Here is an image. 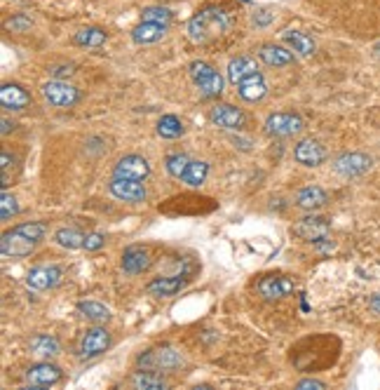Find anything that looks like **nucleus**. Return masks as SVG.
I'll return each instance as SVG.
<instances>
[{"label":"nucleus","instance_id":"nucleus-38","mask_svg":"<svg viewBox=\"0 0 380 390\" xmlns=\"http://www.w3.org/2000/svg\"><path fill=\"white\" fill-rule=\"evenodd\" d=\"M31 19L29 17H15V19H10L8 24H5V29L8 31H26V29H31Z\"/></svg>","mask_w":380,"mask_h":390},{"label":"nucleus","instance_id":"nucleus-31","mask_svg":"<svg viewBox=\"0 0 380 390\" xmlns=\"http://www.w3.org/2000/svg\"><path fill=\"white\" fill-rule=\"evenodd\" d=\"M78 310H80L85 317L94 320V322H106V320L111 317V310H108L106 306L96 303V301H80V303H78Z\"/></svg>","mask_w":380,"mask_h":390},{"label":"nucleus","instance_id":"nucleus-6","mask_svg":"<svg viewBox=\"0 0 380 390\" xmlns=\"http://www.w3.org/2000/svg\"><path fill=\"white\" fill-rule=\"evenodd\" d=\"M139 362L144 364V367H155V369H176L183 364V355L178 353L176 348H158V350H151V353L141 355Z\"/></svg>","mask_w":380,"mask_h":390},{"label":"nucleus","instance_id":"nucleus-35","mask_svg":"<svg viewBox=\"0 0 380 390\" xmlns=\"http://www.w3.org/2000/svg\"><path fill=\"white\" fill-rule=\"evenodd\" d=\"M15 214H19V204L17 200L12 197L10 193H3V197H0V219L8 221L12 219Z\"/></svg>","mask_w":380,"mask_h":390},{"label":"nucleus","instance_id":"nucleus-3","mask_svg":"<svg viewBox=\"0 0 380 390\" xmlns=\"http://www.w3.org/2000/svg\"><path fill=\"white\" fill-rule=\"evenodd\" d=\"M43 94L50 104L59 106V108H70L80 101L78 89H75L73 85H68V82H61V80H50L47 85L43 87Z\"/></svg>","mask_w":380,"mask_h":390},{"label":"nucleus","instance_id":"nucleus-8","mask_svg":"<svg viewBox=\"0 0 380 390\" xmlns=\"http://www.w3.org/2000/svg\"><path fill=\"white\" fill-rule=\"evenodd\" d=\"M296 290V283L291 278L284 275H268L259 283V294L268 301H277V299H284Z\"/></svg>","mask_w":380,"mask_h":390},{"label":"nucleus","instance_id":"nucleus-18","mask_svg":"<svg viewBox=\"0 0 380 390\" xmlns=\"http://www.w3.org/2000/svg\"><path fill=\"white\" fill-rule=\"evenodd\" d=\"M148 266H151V257H148L144 247H127L122 252V268H125V273H144Z\"/></svg>","mask_w":380,"mask_h":390},{"label":"nucleus","instance_id":"nucleus-1","mask_svg":"<svg viewBox=\"0 0 380 390\" xmlns=\"http://www.w3.org/2000/svg\"><path fill=\"white\" fill-rule=\"evenodd\" d=\"M228 31V15L218 8H204L188 22V36L192 43H211Z\"/></svg>","mask_w":380,"mask_h":390},{"label":"nucleus","instance_id":"nucleus-32","mask_svg":"<svg viewBox=\"0 0 380 390\" xmlns=\"http://www.w3.org/2000/svg\"><path fill=\"white\" fill-rule=\"evenodd\" d=\"M134 386L137 388H144V390H162L167 388V381L162 376L153 374V372H139L134 376Z\"/></svg>","mask_w":380,"mask_h":390},{"label":"nucleus","instance_id":"nucleus-26","mask_svg":"<svg viewBox=\"0 0 380 390\" xmlns=\"http://www.w3.org/2000/svg\"><path fill=\"white\" fill-rule=\"evenodd\" d=\"M259 57L268 66H287L294 61V52H289L284 47H277V45H263Z\"/></svg>","mask_w":380,"mask_h":390},{"label":"nucleus","instance_id":"nucleus-37","mask_svg":"<svg viewBox=\"0 0 380 390\" xmlns=\"http://www.w3.org/2000/svg\"><path fill=\"white\" fill-rule=\"evenodd\" d=\"M104 245H106V238L101 233L85 235V249H87V252H96V249H101Z\"/></svg>","mask_w":380,"mask_h":390},{"label":"nucleus","instance_id":"nucleus-7","mask_svg":"<svg viewBox=\"0 0 380 390\" xmlns=\"http://www.w3.org/2000/svg\"><path fill=\"white\" fill-rule=\"evenodd\" d=\"M328 233H331V226H328V221L324 219V216H305L301 223H296L294 226V235H298V238L307 240V242L326 240Z\"/></svg>","mask_w":380,"mask_h":390},{"label":"nucleus","instance_id":"nucleus-41","mask_svg":"<svg viewBox=\"0 0 380 390\" xmlns=\"http://www.w3.org/2000/svg\"><path fill=\"white\" fill-rule=\"evenodd\" d=\"M52 75H54V78H66V75L70 78V75H73V68H70V66H54Z\"/></svg>","mask_w":380,"mask_h":390},{"label":"nucleus","instance_id":"nucleus-27","mask_svg":"<svg viewBox=\"0 0 380 390\" xmlns=\"http://www.w3.org/2000/svg\"><path fill=\"white\" fill-rule=\"evenodd\" d=\"M61 350L59 341H56L54 336H33L31 338V353L38 355V357H54L56 353Z\"/></svg>","mask_w":380,"mask_h":390},{"label":"nucleus","instance_id":"nucleus-36","mask_svg":"<svg viewBox=\"0 0 380 390\" xmlns=\"http://www.w3.org/2000/svg\"><path fill=\"white\" fill-rule=\"evenodd\" d=\"M15 231H19L22 235H26V238L38 242V240H43V235H45L47 228H45V223H19Z\"/></svg>","mask_w":380,"mask_h":390},{"label":"nucleus","instance_id":"nucleus-20","mask_svg":"<svg viewBox=\"0 0 380 390\" xmlns=\"http://www.w3.org/2000/svg\"><path fill=\"white\" fill-rule=\"evenodd\" d=\"M254 73H259V63H256V59H251V57H237V59L228 63V80L233 85H240L244 78H249Z\"/></svg>","mask_w":380,"mask_h":390},{"label":"nucleus","instance_id":"nucleus-19","mask_svg":"<svg viewBox=\"0 0 380 390\" xmlns=\"http://www.w3.org/2000/svg\"><path fill=\"white\" fill-rule=\"evenodd\" d=\"M326 202H328L326 190L319 186H305L296 195V204H298L301 209H307V212H314V209L324 207Z\"/></svg>","mask_w":380,"mask_h":390},{"label":"nucleus","instance_id":"nucleus-4","mask_svg":"<svg viewBox=\"0 0 380 390\" xmlns=\"http://www.w3.org/2000/svg\"><path fill=\"white\" fill-rule=\"evenodd\" d=\"M303 130V118L296 113H273L266 120V132L270 137H294Z\"/></svg>","mask_w":380,"mask_h":390},{"label":"nucleus","instance_id":"nucleus-16","mask_svg":"<svg viewBox=\"0 0 380 390\" xmlns=\"http://www.w3.org/2000/svg\"><path fill=\"white\" fill-rule=\"evenodd\" d=\"M61 379V369L54 367L50 362H40L36 367H31L26 372V383L33 388H45V386H54L56 381Z\"/></svg>","mask_w":380,"mask_h":390},{"label":"nucleus","instance_id":"nucleus-12","mask_svg":"<svg viewBox=\"0 0 380 390\" xmlns=\"http://www.w3.org/2000/svg\"><path fill=\"white\" fill-rule=\"evenodd\" d=\"M111 346V334L101 327L87 329L80 341V357H96Z\"/></svg>","mask_w":380,"mask_h":390},{"label":"nucleus","instance_id":"nucleus-29","mask_svg":"<svg viewBox=\"0 0 380 390\" xmlns=\"http://www.w3.org/2000/svg\"><path fill=\"white\" fill-rule=\"evenodd\" d=\"M106 31H101V29H82L75 33V43L82 45V47H101V45L106 43Z\"/></svg>","mask_w":380,"mask_h":390},{"label":"nucleus","instance_id":"nucleus-40","mask_svg":"<svg viewBox=\"0 0 380 390\" xmlns=\"http://www.w3.org/2000/svg\"><path fill=\"white\" fill-rule=\"evenodd\" d=\"M296 388H317V390H324L326 386H324V383H321V381H314V379H305V381H298V383H296Z\"/></svg>","mask_w":380,"mask_h":390},{"label":"nucleus","instance_id":"nucleus-33","mask_svg":"<svg viewBox=\"0 0 380 390\" xmlns=\"http://www.w3.org/2000/svg\"><path fill=\"white\" fill-rule=\"evenodd\" d=\"M188 163H190L188 156H181V153H176V156H169V158L165 160V167H167V172H169L172 177L181 179L185 167H188Z\"/></svg>","mask_w":380,"mask_h":390},{"label":"nucleus","instance_id":"nucleus-21","mask_svg":"<svg viewBox=\"0 0 380 390\" xmlns=\"http://www.w3.org/2000/svg\"><path fill=\"white\" fill-rule=\"evenodd\" d=\"M0 104L5 108H26L31 104V97L26 94V89H22L19 85H3L0 87Z\"/></svg>","mask_w":380,"mask_h":390},{"label":"nucleus","instance_id":"nucleus-5","mask_svg":"<svg viewBox=\"0 0 380 390\" xmlns=\"http://www.w3.org/2000/svg\"><path fill=\"white\" fill-rule=\"evenodd\" d=\"M371 165H373V160L369 156H364V153H345V156H340L336 160L333 170H336L340 177L354 179V177L366 174V172L371 170Z\"/></svg>","mask_w":380,"mask_h":390},{"label":"nucleus","instance_id":"nucleus-23","mask_svg":"<svg viewBox=\"0 0 380 390\" xmlns=\"http://www.w3.org/2000/svg\"><path fill=\"white\" fill-rule=\"evenodd\" d=\"M167 27L165 24H155V22H141L137 29L132 31V40L139 45H148V43H158L160 38L165 36Z\"/></svg>","mask_w":380,"mask_h":390},{"label":"nucleus","instance_id":"nucleus-11","mask_svg":"<svg viewBox=\"0 0 380 390\" xmlns=\"http://www.w3.org/2000/svg\"><path fill=\"white\" fill-rule=\"evenodd\" d=\"M108 188H111V193L118 197V200H125V202H141V200H146V188H144V183L137 181V179H120V177H115Z\"/></svg>","mask_w":380,"mask_h":390},{"label":"nucleus","instance_id":"nucleus-28","mask_svg":"<svg viewBox=\"0 0 380 390\" xmlns=\"http://www.w3.org/2000/svg\"><path fill=\"white\" fill-rule=\"evenodd\" d=\"M54 240H56V245L63 247V249L85 247V235H82L78 228H61V231H56Z\"/></svg>","mask_w":380,"mask_h":390},{"label":"nucleus","instance_id":"nucleus-30","mask_svg":"<svg viewBox=\"0 0 380 390\" xmlns=\"http://www.w3.org/2000/svg\"><path fill=\"white\" fill-rule=\"evenodd\" d=\"M158 134L162 139H178L183 134V125L176 116H162L158 123Z\"/></svg>","mask_w":380,"mask_h":390},{"label":"nucleus","instance_id":"nucleus-10","mask_svg":"<svg viewBox=\"0 0 380 390\" xmlns=\"http://www.w3.org/2000/svg\"><path fill=\"white\" fill-rule=\"evenodd\" d=\"M61 283V268L59 266H38L26 275V285L31 290L45 292V290H52Z\"/></svg>","mask_w":380,"mask_h":390},{"label":"nucleus","instance_id":"nucleus-14","mask_svg":"<svg viewBox=\"0 0 380 390\" xmlns=\"http://www.w3.org/2000/svg\"><path fill=\"white\" fill-rule=\"evenodd\" d=\"M148 174H151L148 160L141 156H125L115 165V177H120V179H137V181H144Z\"/></svg>","mask_w":380,"mask_h":390},{"label":"nucleus","instance_id":"nucleus-17","mask_svg":"<svg viewBox=\"0 0 380 390\" xmlns=\"http://www.w3.org/2000/svg\"><path fill=\"white\" fill-rule=\"evenodd\" d=\"M237 89H240V97L244 101L256 104V101H261L263 97H266L268 85H266V80H263L261 73H254V75H249V78H244L240 85H237Z\"/></svg>","mask_w":380,"mask_h":390},{"label":"nucleus","instance_id":"nucleus-44","mask_svg":"<svg viewBox=\"0 0 380 390\" xmlns=\"http://www.w3.org/2000/svg\"><path fill=\"white\" fill-rule=\"evenodd\" d=\"M376 54L380 57V43H378V47H376Z\"/></svg>","mask_w":380,"mask_h":390},{"label":"nucleus","instance_id":"nucleus-2","mask_svg":"<svg viewBox=\"0 0 380 390\" xmlns=\"http://www.w3.org/2000/svg\"><path fill=\"white\" fill-rule=\"evenodd\" d=\"M188 71H190L192 82L197 85L199 94H202L204 99H214V97H218V94L223 92V78H221V73H218L216 68L211 66V63L192 61L188 66Z\"/></svg>","mask_w":380,"mask_h":390},{"label":"nucleus","instance_id":"nucleus-13","mask_svg":"<svg viewBox=\"0 0 380 390\" xmlns=\"http://www.w3.org/2000/svg\"><path fill=\"white\" fill-rule=\"evenodd\" d=\"M209 118H211V123L223 127V130H240L244 125V113L230 104H216L211 108Z\"/></svg>","mask_w":380,"mask_h":390},{"label":"nucleus","instance_id":"nucleus-42","mask_svg":"<svg viewBox=\"0 0 380 390\" xmlns=\"http://www.w3.org/2000/svg\"><path fill=\"white\" fill-rule=\"evenodd\" d=\"M371 308L376 313H380V294H376V297L371 299Z\"/></svg>","mask_w":380,"mask_h":390},{"label":"nucleus","instance_id":"nucleus-34","mask_svg":"<svg viewBox=\"0 0 380 390\" xmlns=\"http://www.w3.org/2000/svg\"><path fill=\"white\" fill-rule=\"evenodd\" d=\"M141 17H144V22L165 24V27H169V22H172V12L167 8H146L141 12Z\"/></svg>","mask_w":380,"mask_h":390},{"label":"nucleus","instance_id":"nucleus-22","mask_svg":"<svg viewBox=\"0 0 380 390\" xmlns=\"http://www.w3.org/2000/svg\"><path fill=\"white\" fill-rule=\"evenodd\" d=\"M185 280L181 275H172V278H158L153 280L151 285H148V294H153V297H174V294H178L183 290Z\"/></svg>","mask_w":380,"mask_h":390},{"label":"nucleus","instance_id":"nucleus-43","mask_svg":"<svg viewBox=\"0 0 380 390\" xmlns=\"http://www.w3.org/2000/svg\"><path fill=\"white\" fill-rule=\"evenodd\" d=\"M12 127H15V125H12L8 118H3V130H0V132H3V134H8V132L12 130Z\"/></svg>","mask_w":380,"mask_h":390},{"label":"nucleus","instance_id":"nucleus-39","mask_svg":"<svg viewBox=\"0 0 380 390\" xmlns=\"http://www.w3.org/2000/svg\"><path fill=\"white\" fill-rule=\"evenodd\" d=\"M270 22H273V15H270L268 10H259L254 15V24H256V27H268Z\"/></svg>","mask_w":380,"mask_h":390},{"label":"nucleus","instance_id":"nucleus-24","mask_svg":"<svg viewBox=\"0 0 380 390\" xmlns=\"http://www.w3.org/2000/svg\"><path fill=\"white\" fill-rule=\"evenodd\" d=\"M282 38H284V43L301 57H310L314 52V40L307 33H301V31H284Z\"/></svg>","mask_w":380,"mask_h":390},{"label":"nucleus","instance_id":"nucleus-25","mask_svg":"<svg viewBox=\"0 0 380 390\" xmlns=\"http://www.w3.org/2000/svg\"><path fill=\"white\" fill-rule=\"evenodd\" d=\"M207 174H209V165L207 163H202V160H190L188 167H185V172L181 174V183L197 188V186H202V183H204Z\"/></svg>","mask_w":380,"mask_h":390},{"label":"nucleus","instance_id":"nucleus-9","mask_svg":"<svg viewBox=\"0 0 380 390\" xmlns=\"http://www.w3.org/2000/svg\"><path fill=\"white\" fill-rule=\"evenodd\" d=\"M36 247V240L26 238V235H22L19 231H8L3 235V240H0V252L5 254V257H12V259H19V257H29L31 252H33Z\"/></svg>","mask_w":380,"mask_h":390},{"label":"nucleus","instance_id":"nucleus-15","mask_svg":"<svg viewBox=\"0 0 380 390\" xmlns=\"http://www.w3.org/2000/svg\"><path fill=\"white\" fill-rule=\"evenodd\" d=\"M294 158L296 163L305 165V167H317L326 160V151L319 142H312V139H305L294 149Z\"/></svg>","mask_w":380,"mask_h":390}]
</instances>
